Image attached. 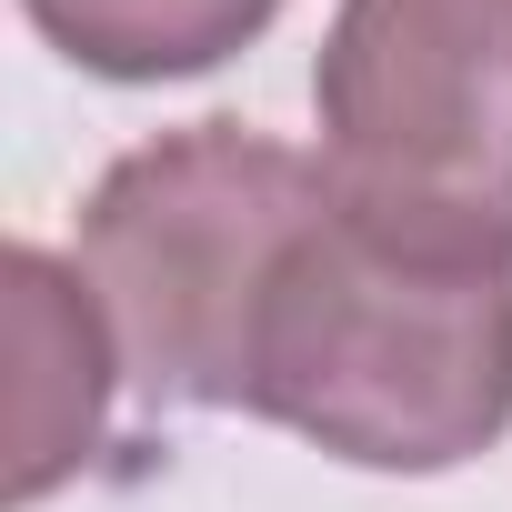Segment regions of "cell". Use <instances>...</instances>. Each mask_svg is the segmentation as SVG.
I'll return each mask as SVG.
<instances>
[{
  "mask_svg": "<svg viewBox=\"0 0 512 512\" xmlns=\"http://www.w3.org/2000/svg\"><path fill=\"white\" fill-rule=\"evenodd\" d=\"M241 412L362 472L492 452L512 432V272L402 251L332 191L262 292Z\"/></svg>",
  "mask_w": 512,
  "mask_h": 512,
  "instance_id": "obj_1",
  "label": "cell"
},
{
  "mask_svg": "<svg viewBox=\"0 0 512 512\" xmlns=\"http://www.w3.org/2000/svg\"><path fill=\"white\" fill-rule=\"evenodd\" d=\"M322 201V151L251 121H191L101 171L81 201V292L151 412H241L262 292Z\"/></svg>",
  "mask_w": 512,
  "mask_h": 512,
  "instance_id": "obj_2",
  "label": "cell"
},
{
  "mask_svg": "<svg viewBox=\"0 0 512 512\" xmlns=\"http://www.w3.org/2000/svg\"><path fill=\"white\" fill-rule=\"evenodd\" d=\"M312 111L382 241L512 272V0H332Z\"/></svg>",
  "mask_w": 512,
  "mask_h": 512,
  "instance_id": "obj_3",
  "label": "cell"
},
{
  "mask_svg": "<svg viewBox=\"0 0 512 512\" xmlns=\"http://www.w3.org/2000/svg\"><path fill=\"white\" fill-rule=\"evenodd\" d=\"M11 332H21V442H11V502H41L71 462L101 442V392H111V332L91 292L51 262V251H11Z\"/></svg>",
  "mask_w": 512,
  "mask_h": 512,
  "instance_id": "obj_4",
  "label": "cell"
},
{
  "mask_svg": "<svg viewBox=\"0 0 512 512\" xmlns=\"http://www.w3.org/2000/svg\"><path fill=\"white\" fill-rule=\"evenodd\" d=\"M31 31L101 81H191L262 41L282 0H21Z\"/></svg>",
  "mask_w": 512,
  "mask_h": 512,
  "instance_id": "obj_5",
  "label": "cell"
}]
</instances>
